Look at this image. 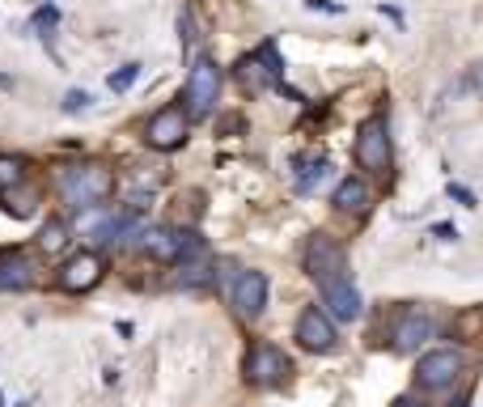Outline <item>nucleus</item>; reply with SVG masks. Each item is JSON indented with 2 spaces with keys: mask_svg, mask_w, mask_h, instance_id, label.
I'll use <instances>...</instances> for the list:
<instances>
[{
  "mask_svg": "<svg viewBox=\"0 0 483 407\" xmlns=\"http://www.w3.org/2000/svg\"><path fill=\"white\" fill-rule=\"evenodd\" d=\"M59 200L64 204H73V208H94L102 204L106 195L115 192V175H111V166H102V161H81V166H68V170H59Z\"/></svg>",
  "mask_w": 483,
  "mask_h": 407,
  "instance_id": "f257e3e1",
  "label": "nucleus"
},
{
  "mask_svg": "<svg viewBox=\"0 0 483 407\" xmlns=\"http://www.w3.org/2000/svg\"><path fill=\"white\" fill-rule=\"evenodd\" d=\"M306 271L314 276L318 289H331V285H339V280H352L348 254H344V247H339L335 238H327V233H314V238H309Z\"/></svg>",
  "mask_w": 483,
  "mask_h": 407,
  "instance_id": "f03ea898",
  "label": "nucleus"
},
{
  "mask_svg": "<svg viewBox=\"0 0 483 407\" xmlns=\"http://www.w3.org/2000/svg\"><path fill=\"white\" fill-rule=\"evenodd\" d=\"M216 98H221V68H216V59L199 56L187 73V85H183V106L191 119H208Z\"/></svg>",
  "mask_w": 483,
  "mask_h": 407,
  "instance_id": "7ed1b4c3",
  "label": "nucleus"
},
{
  "mask_svg": "<svg viewBox=\"0 0 483 407\" xmlns=\"http://www.w3.org/2000/svg\"><path fill=\"white\" fill-rule=\"evenodd\" d=\"M238 81H242V90H280L284 85V59L276 51V43H259L251 56L238 59Z\"/></svg>",
  "mask_w": 483,
  "mask_h": 407,
  "instance_id": "20e7f679",
  "label": "nucleus"
},
{
  "mask_svg": "<svg viewBox=\"0 0 483 407\" xmlns=\"http://www.w3.org/2000/svg\"><path fill=\"white\" fill-rule=\"evenodd\" d=\"M187 136H191V115H187V106H161V111L149 115V123H144V140H149V149H157V153H175V149H183Z\"/></svg>",
  "mask_w": 483,
  "mask_h": 407,
  "instance_id": "39448f33",
  "label": "nucleus"
},
{
  "mask_svg": "<svg viewBox=\"0 0 483 407\" xmlns=\"http://www.w3.org/2000/svg\"><path fill=\"white\" fill-rule=\"evenodd\" d=\"M352 153H356V166L369 170V175H386L390 170V132H386V119H365L361 128H356V145H352Z\"/></svg>",
  "mask_w": 483,
  "mask_h": 407,
  "instance_id": "423d86ee",
  "label": "nucleus"
},
{
  "mask_svg": "<svg viewBox=\"0 0 483 407\" xmlns=\"http://www.w3.org/2000/svg\"><path fill=\"white\" fill-rule=\"evenodd\" d=\"M242 373H246L251 387H280V382L292 373V361L284 356V348H276V344H268V340H259V344L246 352Z\"/></svg>",
  "mask_w": 483,
  "mask_h": 407,
  "instance_id": "0eeeda50",
  "label": "nucleus"
},
{
  "mask_svg": "<svg viewBox=\"0 0 483 407\" xmlns=\"http://www.w3.org/2000/svg\"><path fill=\"white\" fill-rule=\"evenodd\" d=\"M458 373H463V352L458 348H432L420 356V365H416V382L425 390H445L458 382Z\"/></svg>",
  "mask_w": 483,
  "mask_h": 407,
  "instance_id": "6e6552de",
  "label": "nucleus"
},
{
  "mask_svg": "<svg viewBox=\"0 0 483 407\" xmlns=\"http://www.w3.org/2000/svg\"><path fill=\"white\" fill-rule=\"evenodd\" d=\"M297 340H301V348H309V352H331L339 344L335 318H331L323 306H306L301 318H297Z\"/></svg>",
  "mask_w": 483,
  "mask_h": 407,
  "instance_id": "1a4fd4ad",
  "label": "nucleus"
},
{
  "mask_svg": "<svg viewBox=\"0 0 483 407\" xmlns=\"http://www.w3.org/2000/svg\"><path fill=\"white\" fill-rule=\"evenodd\" d=\"M102 254L97 251H77L73 259H64L59 268V289L64 293H90L102 280Z\"/></svg>",
  "mask_w": 483,
  "mask_h": 407,
  "instance_id": "9d476101",
  "label": "nucleus"
},
{
  "mask_svg": "<svg viewBox=\"0 0 483 407\" xmlns=\"http://www.w3.org/2000/svg\"><path fill=\"white\" fill-rule=\"evenodd\" d=\"M230 301L242 318H259L268 310V276L263 271H242L230 285Z\"/></svg>",
  "mask_w": 483,
  "mask_h": 407,
  "instance_id": "9b49d317",
  "label": "nucleus"
},
{
  "mask_svg": "<svg viewBox=\"0 0 483 407\" xmlns=\"http://www.w3.org/2000/svg\"><path fill=\"white\" fill-rule=\"evenodd\" d=\"M323 293V310L335 318V323H356L361 318V293L352 280H339V285H331V289H318Z\"/></svg>",
  "mask_w": 483,
  "mask_h": 407,
  "instance_id": "f8f14e48",
  "label": "nucleus"
},
{
  "mask_svg": "<svg viewBox=\"0 0 483 407\" xmlns=\"http://www.w3.org/2000/svg\"><path fill=\"white\" fill-rule=\"evenodd\" d=\"M35 285V263L21 251H0V289H30Z\"/></svg>",
  "mask_w": 483,
  "mask_h": 407,
  "instance_id": "ddd939ff",
  "label": "nucleus"
},
{
  "mask_svg": "<svg viewBox=\"0 0 483 407\" xmlns=\"http://www.w3.org/2000/svg\"><path fill=\"white\" fill-rule=\"evenodd\" d=\"M432 335V323H428L420 310H407L399 323H394V348L399 352H416Z\"/></svg>",
  "mask_w": 483,
  "mask_h": 407,
  "instance_id": "4468645a",
  "label": "nucleus"
},
{
  "mask_svg": "<svg viewBox=\"0 0 483 407\" xmlns=\"http://www.w3.org/2000/svg\"><path fill=\"white\" fill-rule=\"evenodd\" d=\"M331 204H335L339 213L361 216V213H369V204H373V192H369L365 178H344V183L335 187V195H331Z\"/></svg>",
  "mask_w": 483,
  "mask_h": 407,
  "instance_id": "2eb2a0df",
  "label": "nucleus"
},
{
  "mask_svg": "<svg viewBox=\"0 0 483 407\" xmlns=\"http://www.w3.org/2000/svg\"><path fill=\"white\" fill-rule=\"evenodd\" d=\"M136 233V216L132 213H119V216H97V225L90 230L97 247H111V242H123Z\"/></svg>",
  "mask_w": 483,
  "mask_h": 407,
  "instance_id": "dca6fc26",
  "label": "nucleus"
},
{
  "mask_svg": "<svg viewBox=\"0 0 483 407\" xmlns=\"http://www.w3.org/2000/svg\"><path fill=\"white\" fill-rule=\"evenodd\" d=\"M0 208L9 216H35V208H39V192L35 187H9V192H0Z\"/></svg>",
  "mask_w": 483,
  "mask_h": 407,
  "instance_id": "f3484780",
  "label": "nucleus"
},
{
  "mask_svg": "<svg viewBox=\"0 0 483 407\" xmlns=\"http://www.w3.org/2000/svg\"><path fill=\"white\" fill-rule=\"evenodd\" d=\"M175 280L183 289H204V285H213V268H208L204 259H187V263H178Z\"/></svg>",
  "mask_w": 483,
  "mask_h": 407,
  "instance_id": "a211bd4d",
  "label": "nucleus"
},
{
  "mask_svg": "<svg viewBox=\"0 0 483 407\" xmlns=\"http://www.w3.org/2000/svg\"><path fill=\"white\" fill-rule=\"evenodd\" d=\"M292 166H297V183H301L306 192L314 187V183H323V178L331 175V161H327V157H297Z\"/></svg>",
  "mask_w": 483,
  "mask_h": 407,
  "instance_id": "6ab92c4d",
  "label": "nucleus"
},
{
  "mask_svg": "<svg viewBox=\"0 0 483 407\" xmlns=\"http://www.w3.org/2000/svg\"><path fill=\"white\" fill-rule=\"evenodd\" d=\"M39 247L47 254L64 251V247H68V225H64V221H47V225H43V233H39Z\"/></svg>",
  "mask_w": 483,
  "mask_h": 407,
  "instance_id": "aec40b11",
  "label": "nucleus"
},
{
  "mask_svg": "<svg viewBox=\"0 0 483 407\" xmlns=\"http://www.w3.org/2000/svg\"><path fill=\"white\" fill-rule=\"evenodd\" d=\"M18 183H26V161L21 157H0V192H9Z\"/></svg>",
  "mask_w": 483,
  "mask_h": 407,
  "instance_id": "412c9836",
  "label": "nucleus"
},
{
  "mask_svg": "<svg viewBox=\"0 0 483 407\" xmlns=\"http://www.w3.org/2000/svg\"><path fill=\"white\" fill-rule=\"evenodd\" d=\"M136 81H140V64H123V68H115V73L106 77V85H111L115 94H123V90H132Z\"/></svg>",
  "mask_w": 483,
  "mask_h": 407,
  "instance_id": "4be33fe9",
  "label": "nucleus"
},
{
  "mask_svg": "<svg viewBox=\"0 0 483 407\" xmlns=\"http://www.w3.org/2000/svg\"><path fill=\"white\" fill-rule=\"evenodd\" d=\"M85 106H90V94H85V90H68V94H64V111H68V115H77Z\"/></svg>",
  "mask_w": 483,
  "mask_h": 407,
  "instance_id": "5701e85b",
  "label": "nucleus"
},
{
  "mask_svg": "<svg viewBox=\"0 0 483 407\" xmlns=\"http://www.w3.org/2000/svg\"><path fill=\"white\" fill-rule=\"evenodd\" d=\"M449 200H458V204H463V208H475V195L466 192L463 183H449Z\"/></svg>",
  "mask_w": 483,
  "mask_h": 407,
  "instance_id": "b1692460",
  "label": "nucleus"
},
{
  "mask_svg": "<svg viewBox=\"0 0 483 407\" xmlns=\"http://www.w3.org/2000/svg\"><path fill=\"white\" fill-rule=\"evenodd\" d=\"M56 9H51V4H47V9H39V13H35V26H39V30H51V26H56Z\"/></svg>",
  "mask_w": 483,
  "mask_h": 407,
  "instance_id": "393cba45",
  "label": "nucleus"
},
{
  "mask_svg": "<svg viewBox=\"0 0 483 407\" xmlns=\"http://www.w3.org/2000/svg\"><path fill=\"white\" fill-rule=\"evenodd\" d=\"M306 9H323V13H344L339 4H331V0H306Z\"/></svg>",
  "mask_w": 483,
  "mask_h": 407,
  "instance_id": "a878e982",
  "label": "nucleus"
},
{
  "mask_svg": "<svg viewBox=\"0 0 483 407\" xmlns=\"http://www.w3.org/2000/svg\"><path fill=\"white\" fill-rule=\"evenodd\" d=\"M432 233H437V238H441V242H454V238H458V230H454V225H432Z\"/></svg>",
  "mask_w": 483,
  "mask_h": 407,
  "instance_id": "bb28decb",
  "label": "nucleus"
},
{
  "mask_svg": "<svg viewBox=\"0 0 483 407\" xmlns=\"http://www.w3.org/2000/svg\"><path fill=\"white\" fill-rule=\"evenodd\" d=\"M390 407H428V403H425V399H407V395H403V399H394Z\"/></svg>",
  "mask_w": 483,
  "mask_h": 407,
  "instance_id": "cd10ccee",
  "label": "nucleus"
},
{
  "mask_svg": "<svg viewBox=\"0 0 483 407\" xmlns=\"http://www.w3.org/2000/svg\"><path fill=\"white\" fill-rule=\"evenodd\" d=\"M0 85H9V77H0Z\"/></svg>",
  "mask_w": 483,
  "mask_h": 407,
  "instance_id": "c85d7f7f",
  "label": "nucleus"
}]
</instances>
